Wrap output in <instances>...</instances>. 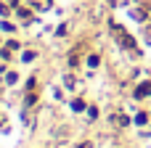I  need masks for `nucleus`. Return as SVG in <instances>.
Segmentation results:
<instances>
[{
	"label": "nucleus",
	"instance_id": "f257e3e1",
	"mask_svg": "<svg viewBox=\"0 0 151 148\" xmlns=\"http://www.w3.org/2000/svg\"><path fill=\"white\" fill-rule=\"evenodd\" d=\"M135 95H138V98H143V95H151V82H146V85H141V87L135 90Z\"/></svg>",
	"mask_w": 151,
	"mask_h": 148
}]
</instances>
